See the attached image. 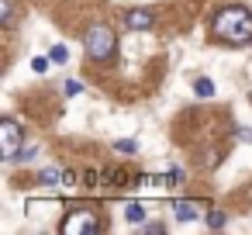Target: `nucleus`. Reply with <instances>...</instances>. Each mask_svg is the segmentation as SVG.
Masks as SVG:
<instances>
[{
	"mask_svg": "<svg viewBox=\"0 0 252 235\" xmlns=\"http://www.w3.org/2000/svg\"><path fill=\"white\" fill-rule=\"evenodd\" d=\"M63 176H66V169H42V173H38V180H42V183H49V187H59V183H63Z\"/></svg>",
	"mask_w": 252,
	"mask_h": 235,
	"instance_id": "obj_9",
	"label": "nucleus"
},
{
	"mask_svg": "<svg viewBox=\"0 0 252 235\" xmlns=\"http://www.w3.org/2000/svg\"><path fill=\"white\" fill-rule=\"evenodd\" d=\"M35 156V145H21L18 149V156H14V163H21V159H32Z\"/></svg>",
	"mask_w": 252,
	"mask_h": 235,
	"instance_id": "obj_15",
	"label": "nucleus"
},
{
	"mask_svg": "<svg viewBox=\"0 0 252 235\" xmlns=\"http://www.w3.org/2000/svg\"><path fill=\"white\" fill-rule=\"evenodd\" d=\"M211 35H214L218 42H228V45H249V42H252V11L242 7V4L221 7V11L214 14Z\"/></svg>",
	"mask_w": 252,
	"mask_h": 235,
	"instance_id": "obj_1",
	"label": "nucleus"
},
{
	"mask_svg": "<svg viewBox=\"0 0 252 235\" xmlns=\"http://www.w3.org/2000/svg\"><path fill=\"white\" fill-rule=\"evenodd\" d=\"M125 218L131 221V225H145V204H125Z\"/></svg>",
	"mask_w": 252,
	"mask_h": 235,
	"instance_id": "obj_7",
	"label": "nucleus"
},
{
	"mask_svg": "<svg viewBox=\"0 0 252 235\" xmlns=\"http://www.w3.org/2000/svg\"><path fill=\"white\" fill-rule=\"evenodd\" d=\"M21 142H25L21 125H18L14 118H4V121H0V156H4L7 163H14V156H18Z\"/></svg>",
	"mask_w": 252,
	"mask_h": 235,
	"instance_id": "obj_4",
	"label": "nucleus"
},
{
	"mask_svg": "<svg viewBox=\"0 0 252 235\" xmlns=\"http://www.w3.org/2000/svg\"><path fill=\"white\" fill-rule=\"evenodd\" d=\"M193 94L207 101V97H214V83H211L207 76H197V80H193Z\"/></svg>",
	"mask_w": 252,
	"mask_h": 235,
	"instance_id": "obj_8",
	"label": "nucleus"
},
{
	"mask_svg": "<svg viewBox=\"0 0 252 235\" xmlns=\"http://www.w3.org/2000/svg\"><path fill=\"white\" fill-rule=\"evenodd\" d=\"M49 59H52L56 66H66V63H69V52H66V45H52V49H49Z\"/></svg>",
	"mask_w": 252,
	"mask_h": 235,
	"instance_id": "obj_12",
	"label": "nucleus"
},
{
	"mask_svg": "<svg viewBox=\"0 0 252 235\" xmlns=\"http://www.w3.org/2000/svg\"><path fill=\"white\" fill-rule=\"evenodd\" d=\"M204 221H207V228H214V232H218V228H224L228 214H224V211H207V214H204Z\"/></svg>",
	"mask_w": 252,
	"mask_h": 235,
	"instance_id": "obj_11",
	"label": "nucleus"
},
{
	"mask_svg": "<svg viewBox=\"0 0 252 235\" xmlns=\"http://www.w3.org/2000/svg\"><path fill=\"white\" fill-rule=\"evenodd\" d=\"M0 25H14V0H0Z\"/></svg>",
	"mask_w": 252,
	"mask_h": 235,
	"instance_id": "obj_10",
	"label": "nucleus"
},
{
	"mask_svg": "<svg viewBox=\"0 0 252 235\" xmlns=\"http://www.w3.org/2000/svg\"><path fill=\"white\" fill-rule=\"evenodd\" d=\"M173 214H176V221H197L207 214V204L204 201H173Z\"/></svg>",
	"mask_w": 252,
	"mask_h": 235,
	"instance_id": "obj_5",
	"label": "nucleus"
},
{
	"mask_svg": "<svg viewBox=\"0 0 252 235\" xmlns=\"http://www.w3.org/2000/svg\"><path fill=\"white\" fill-rule=\"evenodd\" d=\"M83 49H87V56H90L94 63H111V59L118 56V35H114V28H107V25H90L87 35H83Z\"/></svg>",
	"mask_w": 252,
	"mask_h": 235,
	"instance_id": "obj_2",
	"label": "nucleus"
},
{
	"mask_svg": "<svg viewBox=\"0 0 252 235\" xmlns=\"http://www.w3.org/2000/svg\"><path fill=\"white\" fill-rule=\"evenodd\" d=\"M100 232V214L94 207H76L63 218V235H97Z\"/></svg>",
	"mask_w": 252,
	"mask_h": 235,
	"instance_id": "obj_3",
	"label": "nucleus"
},
{
	"mask_svg": "<svg viewBox=\"0 0 252 235\" xmlns=\"http://www.w3.org/2000/svg\"><path fill=\"white\" fill-rule=\"evenodd\" d=\"M125 25H128V28H135V32H149V28L156 25V14H152V11H128Z\"/></svg>",
	"mask_w": 252,
	"mask_h": 235,
	"instance_id": "obj_6",
	"label": "nucleus"
},
{
	"mask_svg": "<svg viewBox=\"0 0 252 235\" xmlns=\"http://www.w3.org/2000/svg\"><path fill=\"white\" fill-rule=\"evenodd\" d=\"M142 232H149V235H162V232H166V225H159V221H149V225H142Z\"/></svg>",
	"mask_w": 252,
	"mask_h": 235,
	"instance_id": "obj_16",
	"label": "nucleus"
},
{
	"mask_svg": "<svg viewBox=\"0 0 252 235\" xmlns=\"http://www.w3.org/2000/svg\"><path fill=\"white\" fill-rule=\"evenodd\" d=\"M114 149H118V152H125V156H131V152H138V142H131V138H118V142H114Z\"/></svg>",
	"mask_w": 252,
	"mask_h": 235,
	"instance_id": "obj_13",
	"label": "nucleus"
},
{
	"mask_svg": "<svg viewBox=\"0 0 252 235\" xmlns=\"http://www.w3.org/2000/svg\"><path fill=\"white\" fill-rule=\"evenodd\" d=\"M66 94H69V97L83 94V83H80V80H69V83H66Z\"/></svg>",
	"mask_w": 252,
	"mask_h": 235,
	"instance_id": "obj_17",
	"label": "nucleus"
},
{
	"mask_svg": "<svg viewBox=\"0 0 252 235\" xmlns=\"http://www.w3.org/2000/svg\"><path fill=\"white\" fill-rule=\"evenodd\" d=\"M49 63H52V59H42V56H35V59H32V69H35V73H45V69H49Z\"/></svg>",
	"mask_w": 252,
	"mask_h": 235,
	"instance_id": "obj_14",
	"label": "nucleus"
}]
</instances>
